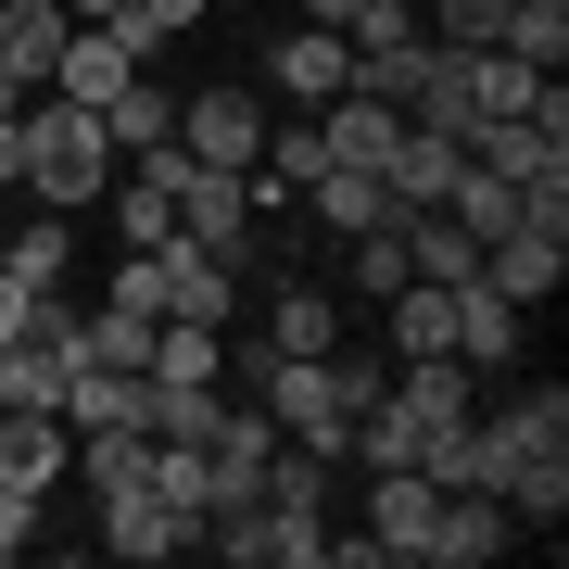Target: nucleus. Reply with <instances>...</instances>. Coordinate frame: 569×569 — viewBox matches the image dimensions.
Returning <instances> with one entry per match:
<instances>
[{"instance_id": "dca6fc26", "label": "nucleus", "mask_w": 569, "mask_h": 569, "mask_svg": "<svg viewBox=\"0 0 569 569\" xmlns=\"http://www.w3.org/2000/svg\"><path fill=\"white\" fill-rule=\"evenodd\" d=\"M468 392H481V367H468V355H406V367H392V406H406L418 430H456Z\"/></svg>"}, {"instance_id": "b1692460", "label": "nucleus", "mask_w": 569, "mask_h": 569, "mask_svg": "<svg viewBox=\"0 0 569 569\" xmlns=\"http://www.w3.org/2000/svg\"><path fill=\"white\" fill-rule=\"evenodd\" d=\"M253 507H305V519H329V456L279 443V456H266V481H253Z\"/></svg>"}, {"instance_id": "1a4fd4ad", "label": "nucleus", "mask_w": 569, "mask_h": 569, "mask_svg": "<svg viewBox=\"0 0 569 569\" xmlns=\"http://www.w3.org/2000/svg\"><path fill=\"white\" fill-rule=\"evenodd\" d=\"M456 164H468V140H456V127H418V114H406V140L380 152V190H392V216H430V203L456 190Z\"/></svg>"}, {"instance_id": "423d86ee", "label": "nucleus", "mask_w": 569, "mask_h": 569, "mask_svg": "<svg viewBox=\"0 0 569 569\" xmlns=\"http://www.w3.org/2000/svg\"><path fill=\"white\" fill-rule=\"evenodd\" d=\"M430 519H443V481H430V468H367V531H380L392 569L430 557Z\"/></svg>"}, {"instance_id": "7ed1b4c3", "label": "nucleus", "mask_w": 569, "mask_h": 569, "mask_svg": "<svg viewBox=\"0 0 569 569\" xmlns=\"http://www.w3.org/2000/svg\"><path fill=\"white\" fill-rule=\"evenodd\" d=\"M178 241L190 253H216V266H253V178H228V164H190L178 178Z\"/></svg>"}, {"instance_id": "0eeeda50", "label": "nucleus", "mask_w": 569, "mask_h": 569, "mask_svg": "<svg viewBox=\"0 0 569 569\" xmlns=\"http://www.w3.org/2000/svg\"><path fill=\"white\" fill-rule=\"evenodd\" d=\"M481 279H493V291H507V305L531 317V305H545V291L569 279V228H545V216L493 228V241H481Z\"/></svg>"}, {"instance_id": "cd10ccee", "label": "nucleus", "mask_w": 569, "mask_h": 569, "mask_svg": "<svg viewBox=\"0 0 569 569\" xmlns=\"http://www.w3.org/2000/svg\"><path fill=\"white\" fill-rule=\"evenodd\" d=\"M114 228H127V241L152 253V241H178V203H164V190H140V178H127V190H114Z\"/></svg>"}, {"instance_id": "aec40b11", "label": "nucleus", "mask_w": 569, "mask_h": 569, "mask_svg": "<svg viewBox=\"0 0 569 569\" xmlns=\"http://www.w3.org/2000/svg\"><path fill=\"white\" fill-rule=\"evenodd\" d=\"M102 140H114V152H140V140H178V89H152V63H140V77H127L114 102H102Z\"/></svg>"}, {"instance_id": "2f4dec72", "label": "nucleus", "mask_w": 569, "mask_h": 569, "mask_svg": "<svg viewBox=\"0 0 569 569\" xmlns=\"http://www.w3.org/2000/svg\"><path fill=\"white\" fill-rule=\"evenodd\" d=\"M355 13H380V0H305V26H355Z\"/></svg>"}, {"instance_id": "ddd939ff", "label": "nucleus", "mask_w": 569, "mask_h": 569, "mask_svg": "<svg viewBox=\"0 0 569 569\" xmlns=\"http://www.w3.org/2000/svg\"><path fill=\"white\" fill-rule=\"evenodd\" d=\"M443 355H468V367H507L519 355V305L493 279H456L443 291Z\"/></svg>"}, {"instance_id": "c756f323", "label": "nucleus", "mask_w": 569, "mask_h": 569, "mask_svg": "<svg viewBox=\"0 0 569 569\" xmlns=\"http://www.w3.org/2000/svg\"><path fill=\"white\" fill-rule=\"evenodd\" d=\"M26 329H39V291H26L13 266H0V342H26Z\"/></svg>"}, {"instance_id": "c85d7f7f", "label": "nucleus", "mask_w": 569, "mask_h": 569, "mask_svg": "<svg viewBox=\"0 0 569 569\" xmlns=\"http://www.w3.org/2000/svg\"><path fill=\"white\" fill-rule=\"evenodd\" d=\"M26 545H39V493H13V481H0V569H13Z\"/></svg>"}, {"instance_id": "f3484780", "label": "nucleus", "mask_w": 569, "mask_h": 569, "mask_svg": "<svg viewBox=\"0 0 569 569\" xmlns=\"http://www.w3.org/2000/svg\"><path fill=\"white\" fill-rule=\"evenodd\" d=\"M317 127H329V164H380L392 140H406V102H380V89H342Z\"/></svg>"}, {"instance_id": "473e14b6", "label": "nucleus", "mask_w": 569, "mask_h": 569, "mask_svg": "<svg viewBox=\"0 0 569 569\" xmlns=\"http://www.w3.org/2000/svg\"><path fill=\"white\" fill-rule=\"evenodd\" d=\"M63 13H77V26H114V13H127V0H63Z\"/></svg>"}, {"instance_id": "4be33fe9", "label": "nucleus", "mask_w": 569, "mask_h": 569, "mask_svg": "<svg viewBox=\"0 0 569 569\" xmlns=\"http://www.w3.org/2000/svg\"><path fill=\"white\" fill-rule=\"evenodd\" d=\"M456 77H468V114H531V89H545L519 51H456Z\"/></svg>"}, {"instance_id": "39448f33", "label": "nucleus", "mask_w": 569, "mask_h": 569, "mask_svg": "<svg viewBox=\"0 0 569 569\" xmlns=\"http://www.w3.org/2000/svg\"><path fill=\"white\" fill-rule=\"evenodd\" d=\"M178 152H190V164H228V178H253L266 102H253V89H190V102H178Z\"/></svg>"}, {"instance_id": "6e6552de", "label": "nucleus", "mask_w": 569, "mask_h": 569, "mask_svg": "<svg viewBox=\"0 0 569 569\" xmlns=\"http://www.w3.org/2000/svg\"><path fill=\"white\" fill-rule=\"evenodd\" d=\"M178 545H203V519H190V507H164L152 481H127V493H102V557H127V569H152V557H178Z\"/></svg>"}, {"instance_id": "4468645a", "label": "nucleus", "mask_w": 569, "mask_h": 569, "mask_svg": "<svg viewBox=\"0 0 569 569\" xmlns=\"http://www.w3.org/2000/svg\"><path fill=\"white\" fill-rule=\"evenodd\" d=\"M127 77H140V51H127L114 26H63V51H51V89H63V102H89V114H102Z\"/></svg>"}, {"instance_id": "9b49d317", "label": "nucleus", "mask_w": 569, "mask_h": 569, "mask_svg": "<svg viewBox=\"0 0 569 569\" xmlns=\"http://www.w3.org/2000/svg\"><path fill=\"white\" fill-rule=\"evenodd\" d=\"M507 545H519L507 493H443V519H430V557H418V569H481V557H507Z\"/></svg>"}, {"instance_id": "6ab92c4d", "label": "nucleus", "mask_w": 569, "mask_h": 569, "mask_svg": "<svg viewBox=\"0 0 569 569\" xmlns=\"http://www.w3.org/2000/svg\"><path fill=\"white\" fill-rule=\"evenodd\" d=\"M329 342H342V305H329V291H305V279H291L279 305H266V355H329Z\"/></svg>"}, {"instance_id": "f704fd0d", "label": "nucleus", "mask_w": 569, "mask_h": 569, "mask_svg": "<svg viewBox=\"0 0 569 569\" xmlns=\"http://www.w3.org/2000/svg\"><path fill=\"white\" fill-rule=\"evenodd\" d=\"M380 13H418V0H380Z\"/></svg>"}, {"instance_id": "412c9836", "label": "nucleus", "mask_w": 569, "mask_h": 569, "mask_svg": "<svg viewBox=\"0 0 569 569\" xmlns=\"http://www.w3.org/2000/svg\"><path fill=\"white\" fill-rule=\"evenodd\" d=\"M0 406H51L63 418V342H39V329L0 342Z\"/></svg>"}, {"instance_id": "f03ea898", "label": "nucleus", "mask_w": 569, "mask_h": 569, "mask_svg": "<svg viewBox=\"0 0 569 569\" xmlns=\"http://www.w3.org/2000/svg\"><path fill=\"white\" fill-rule=\"evenodd\" d=\"M468 164H493L507 190L569 178V89L545 77V89H531V114H481V127H468Z\"/></svg>"}, {"instance_id": "393cba45", "label": "nucleus", "mask_w": 569, "mask_h": 569, "mask_svg": "<svg viewBox=\"0 0 569 569\" xmlns=\"http://www.w3.org/2000/svg\"><path fill=\"white\" fill-rule=\"evenodd\" d=\"M418 39H443V51H493V39H507V0H418Z\"/></svg>"}, {"instance_id": "7c9ffc66", "label": "nucleus", "mask_w": 569, "mask_h": 569, "mask_svg": "<svg viewBox=\"0 0 569 569\" xmlns=\"http://www.w3.org/2000/svg\"><path fill=\"white\" fill-rule=\"evenodd\" d=\"M26 178V114H0V190Z\"/></svg>"}, {"instance_id": "c9c22d12", "label": "nucleus", "mask_w": 569, "mask_h": 569, "mask_svg": "<svg viewBox=\"0 0 569 569\" xmlns=\"http://www.w3.org/2000/svg\"><path fill=\"white\" fill-rule=\"evenodd\" d=\"M216 13H253V0H216Z\"/></svg>"}, {"instance_id": "5701e85b", "label": "nucleus", "mask_w": 569, "mask_h": 569, "mask_svg": "<svg viewBox=\"0 0 569 569\" xmlns=\"http://www.w3.org/2000/svg\"><path fill=\"white\" fill-rule=\"evenodd\" d=\"M443 216L468 228V241H493V228H519V190L493 178V164H456V190H443Z\"/></svg>"}, {"instance_id": "72a5a7b5", "label": "nucleus", "mask_w": 569, "mask_h": 569, "mask_svg": "<svg viewBox=\"0 0 569 569\" xmlns=\"http://www.w3.org/2000/svg\"><path fill=\"white\" fill-rule=\"evenodd\" d=\"M0 114H26V89H13V77H0Z\"/></svg>"}, {"instance_id": "a878e982", "label": "nucleus", "mask_w": 569, "mask_h": 569, "mask_svg": "<svg viewBox=\"0 0 569 569\" xmlns=\"http://www.w3.org/2000/svg\"><path fill=\"white\" fill-rule=\"evenodd\" d=\"M102 305H114V317H164V241H152V253H140V241L114 253V279H102Z\"/></svg>"}, {"instance_id": "f257e3e1", "label": "nucleus", "mask_w": 569, "mask_h": 569, "mask_svg": "<svg viewBox=\"0 0 569 569\" xmlns=\"http://www.w3.org/2000/svg\"><path fill=\"white\" fill-rule=\"evenodd\" d=\"M13 190H39V216L102 203V190H114V140H102V114L63 102V89H39V102H26V178H13Z\"/></svg>"}, {"instance_id": "f8f14e48", "label": "nucleus", "mask_w": 569, "mask_h": 569, "mask_svg": "<svg viewBox=\"0 0 569 569\" xmlns=\"http://www.w3.org/2000/svg\"><path fill=\"white\" fill-rule=\"evenodd\" d=\"M228 406H241L228 380H140V406H127V418H140L152 443H216V430H228Z\"/></svg>"}, {"instance_id": "bb28decb", "label": "nucleus", "mask_w": 569, "mask_h": 569, "mask_svg": "<svg viewBox=\"0 0 569 569\" xmlns=\"http://www.w3.org/2000/svg\"><path fill=\"white\" fill-rule=\"evenodd\" d=\"M0 266H13L26 291H63V266H77V241H63V228H13V253H0Z\"/></svg>"}, {"instance_id": "2eb2a0df", "label": "nucleus", "mask_w": 569, "mask_h": 569, "mask_svg": "<svg viewBox=\"0 0 569 569\" xmlns=\"http://www.w3.org/2000/svg\"><path fill=\"white\" fill-rule=\"evenodd\" d=\"M63 26H77L63 0H0V77H13L26 102L51 89V51H63Z\"/></svg>"}, {"instance_id": "20e7f679", "label": "nucleus", "mask_w": 569, "mask_h": 569, "mask_svg": "<svg viewBox=\"0 0 569 569\" xmlns=\"http://www.w3.org/2000/svg\"><path fill=\"white\" fill-rule=\"evenodd\" d=\"M266 89H279L291 114H329L355 89V39L342 26H279V51H266Z\"/></svg>"}, {"instance_id": "9d476101", "label": "nucleus", "mask_w": 569, "mask_h": 569, "mask_svg": "<svg viewBox=\"0 0 569 569\" xmlns=\"http://www.w3.org/2000/svg\"><path fill=\"white\" fill-rule=\"evenodd\" d=\"M63 468H77V430H63L51 406H0V481L51 507V481H63Z\"/></svg>"}, {"instance_id": "a211bd4d", "label": "nucleus", "mask_w": 569, "mask_h": 569, "mask_svg": "<svg viewBox=\"0 0 569 569\" xmlns=\"http://www.w3.org/2000/svg\"><path fill=\"white\" fill-rule=\"evenodd\" d=\"M317 228H342V241H355V228H392V190H380V164H317Z\"/></svg>"}]
</instances>
